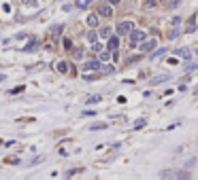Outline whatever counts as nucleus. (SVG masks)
Here are the masks:
<instances>
[{"label": "nucleus", "mask_w": 198, "mask_h": 180, "mask_svg": "<svg viewBox=\"0 0 198 180\" xmlns=\"http://www.w3.org/2000/svg\"><path fill=\"white\" fill-rule=\"evenodd\" d=\"M134 28H132V21H122L117 23V28H115V32H117V36H126V34H130Z\"/></svg>", "instance_id": "f257e3e1"}, {"label": "nucleus", "mask_w": 198, "mask_h": 180, "mask_svg": "<svg viewBox=\"0 0 198 180\" xmlns=\"http://www.w3.org/2000/svg\"><path fill=\"white\" fill-rule=\"evenodd\" d=\"M160 178H190L187 172H160Z\"/></svg>", "instance_id": "f03ea898"}, {"label": "nucleus", "mask_w": 198, "mask_h": 180, "mask_svg": "<svg viewBox=\"0 0 198 180\" xmlns=\"http://www.w3.org/2000/svg\"><path fill=\"white\" fill-rule=\"evenodd\" d=\"M130 40H132V44L145 40V32H143V30H132V32H130Z\"/></svg>", "instance_id": "7ed1b4c3"}, {"label": "nucleus", "mask_w": 198, "mask_h": 180, "mask_svg": "<svg viewBox=\"0 0 198 180\" xmlns=\"http://www.w3.org/2000/svg\"><path fill=\"white\" fill-rule=\"evenodd\" d=\"M98 15L100 17H113V6L111 4H100L98 6Z\"/></svg>", "instance_id": "20e7f679"}, {"label": "nucleus", "mask_w": 198, "mask_h": 180, "mask_svg": "<svg viewBox=\"0 0 198 180\" xmlns=\"http://www.w3.org/2000/svg\"><path fill=\"white\" fill-rule=\"evenodd\" d=\"M98 68H100V61H98V59H89V61L83 64V70H87V72H94Z\"/></svg>", "instance_id": "39448f33"}, {"label": "nucleus", "mask_w": 198, "mask_h": 180, "mask_svg": "<svg viewBox=\"0 0 198 180\" xmlns=\"http://www.w3.org/2000/svg\"><path fill=\"white\" fill-rule=\"evenodd\" d=\"M117 47H119V38H117V36H109V42H107V49L115 51Z\"/></svg>", "instance_id": "423d86ee"}, {"label": "nucleus", "mask_w": 198, "mask_h": 180, "mask_svg": "<svg viewBox=\"0 0 198 180\" xmlns=\"http://www.w3.org/2000/svg\"><path fill=\"white\" fill-rule=\"evenodd\" d=\"M154 47H156V40H154V38H151V40H143V42H141V51H151Z\"/></svg>", "instance_id": "0eeeda50"}, {"label": "nucleus", "mask_w": 198, "mask_h": 180, "mask_svg": "<svg viewBox=\"0 0 198 180\" xmlns=\"http://www.w3.org/2000/svg\"><path fill=\"white\" fill-rule=\"evenodd\" d=\"M85 21H87V25H89V28H96V25H98V17H96L94 13H89V15L85 17Z\"/></svg>", "instance_id": "6e6552de"}, {"label": "nucleus", "mask_w": 198, "mask_h": 180, "mask_svg": "<svg viewBox=\"0 0 198 180\" xmlns=\"http://www.w3.org/2000/svg\"><path fill=\"white\" fill-rule=\"evenodd\" d=\"M56 70L60 72V74H66V72H68V64H66V61H58V64H56Z\"/></svg>", "instance_id": "1a4fd4ad"}, {"label": "nucleus", "mask_w": 198, "mask_h": 180, "mask_svg": "<svg viewBox=\"0 0 198 180\" xmlns=\"http://www.w3.org/2000/svg\"><path fill=\"white\" fill-rule=\"evenodd\" d=\"M102 36V38H109V36H113V30L109 28V25H104V28H100V32H98Z\"/></svg>", "instance_id": "9d476101"}, {"label": "nucleus", "mask_w": 198, "mask_h": 180, "mask_svg": "<svg viewBox=\"0 0 198 180\" xmlns=\"http://www.w3.org/2000/svg\"><path fill=\"white\" fill-rule=\"evenodd\" d=\"M179 57H183V59H190L192 57V53H190V49H179V51H175Z\"/></svg>", "instance_id": "9b49d317"}, {"label": "nucleus", "mask_w": 198, "mask_h": 180, "mask_svg": "<svg viewBox=\"0 0 198 180\" xmlns=\"http://www.w3.org/2000/svg\"><path fill=\"white\" fill-rule=\"evenodd\" d=\"M34 49H36V40L32 38V40H30V42H28V44H26V47H24V51H26V53H32Z\"/></svg>", "instance_id": "f8f14e48"}, {"label": "nucleus", "mask_w": 198, "mask_h": 180, "mask_svg": "<svg viewBox=\"0 0 198 180\" xmlns=\"http://www.w3.org/2000/svg\"><path fill=\"white\" fill-rule=\"evenodd\" d=\"M158 6V0H145L143 2V8H156Z\"/></svg>", "instance_id": "ddd939ff"}, {"label": "nucleus", "mask_w": 198, "mask_h": 180, "mask_svg": "<svg viewBox=\"0 0 198 180\" xmlns=\"http://www.w3.org/2000/svg\"><path fill=\"white\" fill-rule=\"evenodd\" d=\"M98 36H100V34H98V32H94V30H89V32H87V40H89V42H96V40H98Z\"/></svg>", "instance_id": "4468645a"}, {"label": "nucleus", "mask_w": 198, "mask_h": 180, "mask_svg": "<svg viewBox=\"0 0 198 180\" xmlns=\"http://www.w3.org/2000/svg\"><path fill=\"white\" fill-rule=\"evenodd\" d=\"M102 72H104V74H113V72H115V66H111V64H107V66L102 68Z\"/></svg>", "instance_id": "2eb2a0df"}, {"label": "nucleus", "mask_w": 198, "mask_h": 180, "mask_svg": "<svg viewBox=\"0 0 198 180\" xmlns=\"http://www.w3.org/2000/svg\"><path fill=\"white\" fill-rule=\"evenodd\" d=\"M166 78H168V74H162V76H158V78H154L151 83H154V85H158V83H164Z\"/></svg>", "instance_id": "dca6fc26"}, {"label": "nucleus", "mask_w": 198, "mask_h": 180, "mask_svg": "<svg viewBox=\"0 0 198 180\" xmlns=\"http://www.w3.org/2000/svg\"><path fill=\"white\" fill-rule=\"evenodd\" d=\"M164 53H166V49H158V51L154 53V55H151V59H156V57H162Z\"/></svg>", "instance_id": "f3484780"}, {"label": "nucleus", "mask_w": 198, "mask_h": 180, "mask_svg": "<svg viewBox=\"0 0 198 180\" xmlns=\"http://www.w3.org/2000/svg\"><path fill=\"white\" fill-rule=\"evenodd\" d=\"M89 2H92V0H79V2H77V6H79V8H85Z\"/></svg>", "instance_id": "a211bd4d"}, {"label": "nucleus", "mask_w": 198, "mask_h": 180, "mask_svg": "<svg viewBox=\"0 0 198 180\" xmlns=\"http://www.w3.org/2000/svg\"><path fill=\"white\" fill-rule=\"evenodd\" d=\"M98 100H100V95H89V97H87V104H94V102H98Z\"/></svg>", "instance_id": "6ab92c4d"}, {"label": "nucleus", "mask_w": 198, "mask_h": 180, "mask_svg": "<svg viewBox=\"0 0 198 180\" xmlns=\"http://www.w3.org/2000/svg\"><path fill=\"white\" fill-rule=\"evenodd\" d=\"M179 2H181V0H168V6H170V8H177Z\"/></svg>", "instance_id": "aec40b11"}, {"label": "nucleus", "mask_w": 198, "mask_h": 180, "mask_svg": "<svg viewBox=\"0 0 198 180\" xmlns=\"http://www.w3.org/2000/svg\"><path fill=\"white\" fill-rule=\"evenodd\" d=\"M107 127V123H96V125H92V129L96 131V129H104Z\"/></svg>", "instance_id": "412c9836"}, {"label": "nucleus", "mask_w": 198, "mask_h": 180, "mask_svg": "<svg viewBox=\"0 0 198 180\" xmlns=\"http://www.w3.org/2000/svg\"><path fill=\"white\" fill-rule=\"evenodd\" d=\"M73 55H75V59H81V57H83V51H79V49H75V51H73Z\"/></svg>", "instance_id": "4be33fe9"}, {"label": "nucleus", "mask_w": 198, "mask_h": 180, "mask_svg": "<svg viewBox=\"0 0 198 180\" xmlns=\"http://www.w3.org/2000/svg\"><path fill=\"white\" fill-rule=\"evenodd\" d=\"M183 70H185V72H192V70H196V64H187Z\"/></svg>", "instance_id": "5701e85b"}, {"label": "nucleus", "mask_w": 198, "mask_h": 180, "mask_svg": "<svg viewBox=\"0 0 198 180\" xmlns=\"http://www.w3.org/2000/svg\"><path fill=\"white\" fill-rule=\"evenodd\" d=\"M109 53H111L109 49H107V51H102V53H100V59H109Z\"/></svg>", "instance_id": "b1692460"}, {"label": "nucleus", "mask_w": 198, "mask_h": 180, "mask_svg": "<svg viewBox=\"0 0 198 180\" xmlns=\"http://www.w3.org/2000/svg\"><path fill=\"white\" fill-rule=\"evenodd\" d=\"M170 23H173V25H179V23H181V17H173V21H170Z\"/></svg>", "instance_id": "393cba45"}, {"label": "nucleus", "mask_w": 198, "mask_h": 180, "mask_svg": "<svg viewBox=\"0 0 198 180\" xmlns=\"http://www.w3.org/2000/svg\"><path fill=\"white\" fill-rule=\"evenodd\" d=\"M145 123H147L145 119H141V121H137V125H134V127H137V129H139V127H143V125H145Z\"/></svg>", "instance_id": "a878e982"}, {"label": "nucleus", "mask_w": 198, "mask_h": 180, "mask_svg": "<svg viewBox=\"0 0 198 180\" xmlns=\"http://www.w3.org/2000/svg\"><path fill=\"white\" fill-rule=\"evenodd\" d=\"M92 49H94V51H102V47H100L98 42H92Z\"/></svg>", "instance_id": "bb28decb"}, {"label": "nucleus", "mask_w": 198, "mask_h": 180, "mask_svg": "<svg viewBox=\"0 0 198 180\" xmlns=\"http://www.w3.org/2000/svg\"><path fill=\"white\" fill-rule=\"evenodd\" d=\"M64 47H66V49H73V42H70V40L66 38V40H64Z\"/></svg>", "instance_id": "cd10ccee"}, {"label": "nucleus", "mask_w": 198, "mask_h": 180, "mask_svg": "<svg viewBox=\"0 0 198 180\" xmlns=\"http://www.w3.org/2000/svg\"><path fill=\"white\" fill-rule=\"evenodd\" d=\"M122 2V0H111V4H119Z\"/></svg>", "instance_id": "c85d7f7f"}, {"label": "nucleus", "mask_w": 198, "mask_h": 180, "mask_svg": "<svg viewBox=\"0 0 198 180\" xmlns=\"http://www.w3.org/2000/svg\"><path fill=\"white\" fill-rule=\"evenodd\" d=\"M21 2H32V0H21Z\"/></svg>", "instance_id": "c756f323"}]
</instances>
